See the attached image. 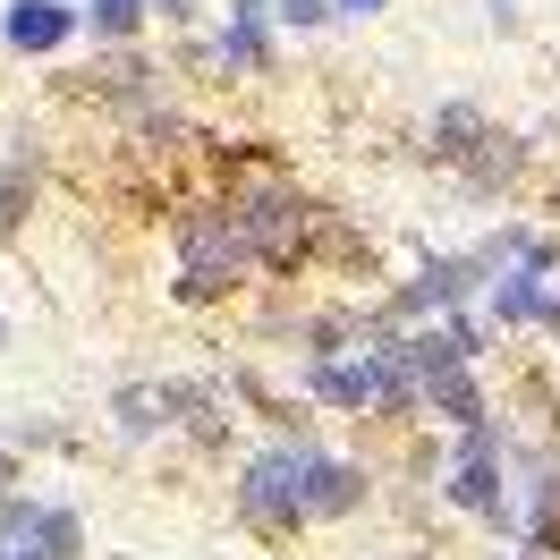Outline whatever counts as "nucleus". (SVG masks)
<instances>
[{
  "label": "nucleus",
  "mask_w": 560,
  "mask_h": 560,
  "mask_svg": "<svg viewBox=\"0 0 560 560\" xmlns=\"http://www.w3.org/2000/svg\"><path fill=\"white\" fill-rule=\"evenodd\" d=\"M501 315H510V323H526V315H552V298H544L535 280H501Z\"/></svg>",
  "instance_id": "ddd939ff"
},
{
  "label": "nucleus",
  "mask_w": 560,
  "mask_h": 560,
  "mask_svg": "<svg viewBox=\"0 0 560 560\" xmlns=\"http://www.w3.org/2000/svg\"><path fill=\"white\" fill-rule=\"evenodd\" d=\"M451 501L485 510V518H510V510H501V492H492V424H467V442H458V467H451Z\"/></svg>",
  "instance_id": "20e7f679"
},
{
  "label": "nucleus",
  "mask_w": 560,
  "mask_h": 560,
  "mask_svg": "<svg viewBox=\"0 0 560 560\" xmlns=\"http://www.w3.org/2000/svg\"><path fill=\"white\" fill-rule=\"evenodd\" d=\"M94 26H103V35H128V26H137V0H103Z\"/></svg>",
  "instance_id": "2eb2a0df"
},
{
  "label": "nucleus",
  "mask_w": 560,
  "mask_h": 560,
  "mask_svg": "<svg viewBox=\"0 0 560 560\" xmlns=\"http://www.w3.org/2000/svg\"><path fill=\"white\" fill-rule=\"evenodd\" d=\"M238 230H246V246L264 255V264H298L306 255V230H315V212L298 205L289 187H255V196H238Z\"/></svg>",
  "instance_id": "f03ea898"
},
{
  "label": "nucleus",
  "mask_w": 560,
  "mask_h": 560,
  "mask_svg": "<svg viewBox=\"0 0 560 560\" xmlns=\"http://www.w3.org/2000/svg\"><path fill=\"white\" fill-rule=\"evenodd\" d=\"M35 552H43V560H77V518H69V510H43Z\"/></svg>",
  "instance_id": "f8f14e48"
},
{
  "label": "nucleus",
  "mask_w": 560,
  "mask_h": 560,
  "mask_svg": "<svg viewBox=\"0 0 560 560\" xmlns=\"http://www.w3.org/2000/svg\"><path fill=\"white\" fill-rule=\"evenodd\" d=\"M340 9H383V0H340Z\"/></svg>",
  "instance_id": "a211bd4d"
},
{
  "label": "nucleus",
  "mask_w": 560,
  "mask_h": 560,
  "mask_svg": "<svg viewBox=\"0 0 560 560\" xmlns=\"http://www.w3.org/2000/svg\"><path fill=\"white\" fill-rule=\"evenodd\" d=\"M246 518H264V526L306 518V451H264V458H246Z\"/></svg>",
  "instance_id": "7ed1b4c3"
},
{
  "label": "nucleus",
  "mask_w": 560,
  "mask_h": 560,
  "mask_svg": "<svg viewBox=\"0 0 560 560\" xmlns=\"http://www.w3.org/2000/svg\"><path fill=\"white\" fill-rule=\"evenodd\" d=\"M171 408H187V390H119V424L128 433H153Z\"/></svg>",
  "instance_id": "1a4fd4ad"
},
{
  "label": "nucleus",
  "mask_w": 560,
  "mask_h": 560,
  "mask_svg": "<svg viewBox=\"0 0 560 560\" xmlns=\"http://www.w3.org/2000/svg\"><path fill=\"white\" fill-rule=\"evenodd\" d=\"M246 230H238V212H187L178 221V289L187 298H221L230 280L246 272Z\"/></svg>",
  "instance_id": "f257e3e1"
},
{
  "label": "nucleus",
  "mask_w": 560,
  "mask_h": 560,
  "mask_svg": "<svg viewBox=\"0 0 560 560\" xmlns=\"http://www.w3.org/2000/svg\"><path fill=\"white\" fill-rule=\"evenodd\" d=\"M433 408H442L451 424H485V408H476V383H467L458 365H442V374H433Z\"/></svg>",
  "instance_id": "9d476101"
},
{
  "label": "nucleus",
  "mask_w": 560,
  "mask_h": 560,
  "mask_svg": "<svg viewBox=\"0 0 560 560\" xmlns=\"http://www.w3.org/2000/svg\"><path fill=\"white\" fill-rule=\"evenodd\" d=\"M0 560H9V552H0ZM26 560H43V552H26Z\"/></svg>",
  "instance_id": "6ab92c4d"
},
{
  "label": "nucleus",
  "mask_w": 560,
  "mask_h": 560,
  "mask_svg": "<svg viewBox=\"0 0 560 560\" xmlns=\"http://www.w3.org/2000/svg\"><path fill=\"white\" fill-rule=\"evenodd\" d=\"M230 69H264V9L246 0L238 26H230Z\"/></svg>",
  "instance_id": "9b49d317"
},
{
  "label": "nucleus",
  "mask_w": 560,
  "mask_h": 560,
  "mask_svg": "<svg viewBox=\"0 0 560 560\" xmlns=\"http://www.w3.org/2000/svg\"><path fill=\"white\" fill-rule=\"evenodd\" d=\"M458 162H467V171H476V178H485V187H501V178H510V171H518V144H510V137H501V128H485V137H476V144H467V153H458Z\"/></svg>",
  "instance_id": "6e6552de"
},
{
  "label": "nucleus",
  "mask_w": 560,
  "mask_h": 560,
  "mask_svg": "<svg viewBox=\"0 0 560 560\" xmlns=\"http://www.w3.org/2000/svg\"><path fill=\"white\" fill-rule=\"evenodd\" d=\"M162 9H171V18H196V0H162Z\"/></svg>",
  "instance_id": "f3484780"
},
{
  "label": "nucleus",
  "mask_w": 560,
  "mask_h": 560,
  "mask_svg": "<svg viewBox=\"0 0 560 560\" xmlns=\"http://www.w3.org/2000/svg\"><path fill=\"white\" fill-rule=\"evenodd\" d=\"M467 289H476V264H433V272L408 289V306H458Z\"/></svg>",
  "instance_id": "0eeeda50"
},
{
  "label": "nucleus",
  "mask_w": 560,
  "mask_h": 560,
  "mask_svg": "<svg viewBox=\"0 0 560 560\" xmlns=\"http://www.w3.org/2000/svg\"><path fill=\"white\" fill-rule=\"evenodd\" d=\"M357 501H365V476L340 467V458L306 451V518H340V510H357Z\"/></svg>",
  "instance_id": "39448f33"
},
{
  "label": "nucleus",
  "mask_w": 560,
  "mask_h": 560,
  "mask_svg": "<svg viewBox=\"0 0 560 560\" xmlns=\"http://www.w3.org/2000/svg\"><path fill=\"white\" fill-rule=\"evenodd\" d=\"M35 526H43L35 501H0V535H35Z\"/></svg>",
  "instance_id": "4468645a"
},
{
  "label": "nucleus",
  "mask_w": 560,
  "mask_h": 560,
  "mask_svg": "<svg viewBox=\"0 0 560 560\" xmlns=\"http://www.w3.org/2000/svg\"><path fill=\"white\" fill-rule=\"evenodd\" d=\"M280 18H289V26H323V18H331V0H280Z\"/></svg>",
  "instance_id": "dca6fc26"
},
{
  "label": "nucleus",
  "mask_w": 560,
  "mask_h": 560,
  "mask_svg": "<svg viewBox=\"0 0 560 560\" xmlns=\"http://www.w3.org/2000/svg\"><path fill=\"white\" fill-rule=\"evenodd\" d=\"M60 35H69V9H60V0H18V9H9V43H18V51H51Z\"/></svg>",
  "instance_id": "423d86ee"
}]
</instances>
